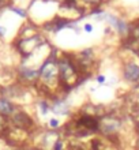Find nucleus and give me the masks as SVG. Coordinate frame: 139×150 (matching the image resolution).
<instances>
[{"label":"nucleus","mask_w":139,"mask_h":150,"mask_svg":"<svg viewBox=\"0 0 139 150\" xmlns=\"http://www.w3.org/2000/svg\"><path fill=\"white\" fill-rule=\"evenodd\" d=\"M121 128V120L115 117V116H104L100 117V131L105 135L107 138L117 135L119 130Z\"/></svg>","instance_id":"1"},{"label":"nucleus","mask_w":139,"mask_h":150,"mask_svg":"<svg viewBox=\"0 0 139 150\" xmlns=\"http://www.w3.org/2000/svg\"><path fill=\"white\" fill-rule=\"evenodd\" d=\"M11 124L18 128L21 131H26L29 132L34 127V121L33 119L25 112V111H15V112L11 115Z\"/></svg>","instance_id":"2"},{"label":"nucleus","mask_w":139,"mask_h":150,"mask_svg":"<svg viewBox=\"0 0 139 150\" xmlns=\"http://www.w3.org/2000/svg\"><path fill=\"white\" fill-rule=\"evenodd\" d=\"M123 76L128 82H138L139 81V66L135 63H126L123 67Z\"/></svg>","instance_id":"3"},{"label":"nucleus","mask_w":139,"mask_h":150,"mask_svg":"<svg viewBox=\"0 0 139 150\" xmlns=\"http://www.w3.org/2000/svg\"><path fill=\"white\" fill-rule=\"evenodd\" d=\"M15 111H17V106L14 105L11 101L7 100V98H3V97L0 98V115H1V116L8 117V116H11Z\"/></svg>","instance_id":"4"},{"label":"nucleus","mask_w":139,"mask_h":150,"mask_svg":"<svg viewBox=\"0 0 139 150\" xmlns=\"http://www.w3.org/2000/svg\"><path fill=\"white\" fill-rule=\"evenodd\" d=\"M51 109L56 115H67L68 113V106H67V104L64 101H59V100L55 101V104H53V106Z\"/></svg>","instance_id":"5"},{"label":"nucleus","mask_w":139,"mask_h":150,"mask_svg":"<svg viewBox=\"0 0 139 150\" xmlns=\"http://www.w3.org/2000/svg\"><path fill=\"white\" fill-rule=\"evenodd\" d=\"M7 131H8V120H7V117L0 115V134Z\"/></svg>","instance_id":"6"},{"label":"nucleus","mask_w":139,"mask_h":150,"mask_svg":"<svg viewBox=\"0 0 139 150\" xmlns=\"http://www.w3.org/2000/svg\"><path fill=\"white\" fill-rule=\"evenodd\" d=\"M40 106H41V113H42V115H46V113L49 112V109H51V106H49V104H48L46 101H41V102H40Z\"/></svg>","instance_id":"7"},{"label":"nucleus","mask_w":139,"mask_h":150,"mask_svg":"<svg viewBox=\"0 0 139 150\" xmlns=\"http://www.w3.org/2000/svg\"><path fill=\"white\" fill-rule=\"evenodd\" d=\"M64 145H63V141L62 139H56L53 142V146H52V150H63Z\"/></svg>","instance_id":"8"},{"label":"nucleus","mask_w":139,"mask_h":150,"mask_svg":"<svg viewBox=\"0 0 139 150\" xmlns=\"http://www.w3.org/2000/svg\"><path fill=\"white\" fill-rule=\"evenodd\" d=\"M59 124H60V121H59L57 119H55V117L49 120V125H51V128H57Z\"/></svg>","instance_id":"9"},{"label":"nucleus","mask_w":139,"mask_h":150,"mask_svg":"<svg viewBox=\"0 0 139 150\" xmlns=\"http://www.w3.org/2000/svg\"><path fill=\"white\" fill-rule=\"evenodd\" d=\"M11 10H13V11H15L17 14H19V17H26V11L21 10V8H17V7H11Z\"/></svg>","instance_id":"10"},{"label":"nucleus","mask_w":139,"mask_h":150,"mask_svg":"<svg viewBox=\"0 0 139 150\" xmlns=\"http://www.w3.org/2000/svg\"><path fill=\"white\" fill-rule=\"evenodd\" d=\"M8 4H10V0H0V8L8 6Z\"/></svg>","instance_id":"11"},{"label":"nucleus","mask_w":139,"mask_h":150,"mask_svg":"<svg viewBox=\"0 0 139 150\" xmlns=\"http://www.w3.org/2000/svg\"><path fill=\"white\" fill-rule=\"evenodd\" d=\"M85 30L87 31V33H91V31H93V26L90 25V23H87V25H85Z\"/></svg>","instance_id":"12"},{"label":"nucleus","mask_w":139,"mask_h":150,"mask_svg":"<svg viewBox=\"0 0 139 150\" xmlns=\"http://www.w3.org/2000/svg\"><path fill=\"white\" fill-rule=\"evenodd\" d=\"M97 82H98V83H104V82H105V76H104V75H98V76H97Z\"/></svg>","instance_id":"13"},{"label":"nucleus","mask_w":139,"mask_h":150,"mask_svg":"<svg viewBox=\"0 0 139 150\" xmlns=\"http://www.w3.org/2000/svg\"><path fill=\"white\" fill-rule=\"evenodd\" d=\"M4 36V29H0V37H3Z\"/></svg>","instance_id":"14"},{"label":"nucleus","mask_w":139,"mask_h":150,"mask_svg":"<svg viewBox=\"0 0 139 150\" xmlns=\"http://www.w3.org/2000/svg\"><path fill=\"white\" fill-rule=\"evenodd\" d=\"M136 150H139V137H138V141H136Z\"/></svg>","instance_id":"15"}]
</instances>
